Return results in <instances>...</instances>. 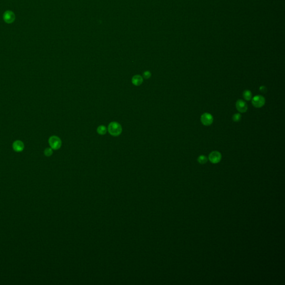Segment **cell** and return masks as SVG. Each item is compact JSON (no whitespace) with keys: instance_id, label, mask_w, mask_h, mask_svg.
<instances>
[{"instance_id":"1","label":"cell","mask_w":285,"mask_h":285,"mask_svg":"<svg viewBox=\"0 0 285 285\" xmlns=\"http://www.w3.org/2000/svg\"><path fill=\"white\" fill-rule=\"evenodd\" d=\"M108 132L112 136H117L122 134V127L119 123L112 122L108 126Z\"/></svg>"},{"instance_id":"2","label":"cell","mask_w":285,"mask_h":285,"mask_svg":"<svg viewBox=\"0 0 285 285\" xmlns=\"http://www.w3.org/2000/svg\"><path fill=\"white\" fill-rule=\"evenodd\" d=\"M49 143L51 148L54 150H58L62 146V140L57 136H52L49 138Z\"/></svg>"},{"instance_id":"3","label":"cell","mask_w":285,"mask_h":285,"mask_svg":"<svg viewBox=\"0 0 285 285\" xmlns=\"http://www.w3.org/2000/svg\"><path fill=\"white\" fill-rule=\"evenodd\" d=\"M265 99L262 95H256L252 99V104L257 108L262 107L265 104Z\"/></svg>"},{"instance_id":"4","label":"cell","mask_w":285,"mask_h":285,"mask_svg":"<svg viewBox=\"0 0 285 285\" xmlns=\"http://www.w3.org/2000/svg\"><path fill=\"white\" fill-rule=\"evenodd\" d=\"M201 121L204 125L209 126L213 122V117L211 114L208 112H205L202 115Z\"/></svg>"},{"instance_id":"5","label":"cell","mask_w":285,"mask_h":285,"mask_svg":"<svg viewBox=\"0 0 285 285\" xmlns=\"http://www.w3.org/2000/svg\"><path fill=\"white\" fill-rule=\"evenodd\" d=\"M209 160L213 164H217L222 159V155L218 151H213L209 155Z\"/></svg>"},{"instance_id":"6","label":"cell","mask_w":285,"mask_h":285,"mask_svg":"<svg viewBox=\"0 0 285 285\" xmlns=\"http://www.w3.org/2000/svg\"><path fill=\"white\" fill-rule=\"evenodd\" d=\"M235 107L237 110L241 113L245 112L248 109V106L246 102L241 99H239L235 103Z\"/></svg>"},{"instance_id":"7","label":"cell","mask_w":285,"mask_h":285,"mask_svg":"<svg viewBox=\"0 0 285 285\" xmlns=\"http://www.w3.org/2000/svg\"><path fill=\"white\" fill-rule=\"evenodd\" d=\"M15 19V15L13 12L7 11L4 14V20L7 23H12Z\"/></svg>"},{"instance_id":"8","label":"cell","mask_w":285,"mask_h":285,"mask_svg":"<svg viewBox=\"0 0 285 285\" xmlns=\"http://www.w3.org/2000/svg\"><path fill=\"white\" fill-rule=\"evenodd\" d=\"M13 149L15 151L17 152H20L23 151L24 148V144L23 143V141L20 140H16L15 141L12 145Z\"/></svg>"},{"instance_id":"9","label":"cell","mask_w":285,"mask_h":285,"mask_svg":"<svg viewBox=\"0 0 285 285\" xmlns=\"http://www.w3.org/2000/svg\"><path fill=\"white\" fill-rule=\"evenodd\" d=\"M132 82L134 85L139 86L143 83V78L141 76H140L139 75H135L133 77L132 80Z\"/></svg>"},{"instance_id":"10","label":"cell","mask_w":285,"mask_h":285,"mask_svg":"<svg viewBox=\"0 0 285 285\" xmlns=\"http://www.w3.org/2000/svg\"><path fill=\"white\" fill-rule=\"evenodd\" d=\"M243 96L245 100H246L250 101V100H251L252 98V94L251 91L250 90H245L243 93Z\"/></svg>"},{"instance_id":"11","label":"cell","mask_w":285,"mask_h":285,"mask_svg":"<svg viewBox=\"0 0 285 285\" xmlns=\"http://www.w3.org/2000/svg\"><path fill=\"white\" fill-rule=\"evenodd\" d=\"M107 129L104 125H100L97 129V132L100 135H104L106 134Z\"/></svg>"},{"instance_id":"12","label":"cell","mask_w":285,"mask_h":285,"mask_svg":"<svg viewBox=\"0 0 285 285\" xmlns=\"http://www.w3.org/2000/svg\"><path fill=\"white\" fill-rule=\"evenodd\" d=\"M207 161H208V159H207V157L203 156V155L200 156L198 158V162L201 164H206L207 162Z\"/></svg>"},{"instance_id":"13","label":"cell","mask_w":285,"mask_h":285,"mask_svg":"<svg viewBox=\"0 0 285 285\" xmlns=\"http://www.w3.org/2000/svg\"><path fill=\"white\" fill-rule=\"evenodd\" d=\"M241 117H242V116L240 115V113H235L233 116V120L235 122H240V120H241Z\"/></svg>"},{"instance_id":"14","label":"cell","mask_w":285,"mask_h":285,"mask_svg":"<svg viewBox=\"0 0 285 285\" xmlns=\"http://www.w3.org/2000/svg\"><path fill=\"white\" fill-rule=\"evenodd\" d=\"M52 149L51 148H46L44 151V154H45V156H47V157H50L51 156L52 154Z\"/></svg>"},{"instance_id":"15","label":"cell","mask_w":285,"mask_h":285,"mask_svg":"<svg viewBox=\"0 0 285 285\" xmlns=\"http://www.w3.org/2000/svg\"><path fill=\"white\" fill-rule=\"evenodd\" d=\"M151 73L150 71H145L144 73H143V77L146 79H148V78H151Z\"/></svg>"},{"instance_id":"16","label":"cell","mask_w":285,"mask_h":285,"mask_svg":"<svg viewBox=\"0 0 285 285\" xmlns=\"http://www.w3.org/2000/svg\"><path fill=\"white\" fill-rule=\"evenodd\" d=\"M260 91H261L262 93H266V92L267 91V88H266V86H260Z\"/></svg>"}]
</instances>
